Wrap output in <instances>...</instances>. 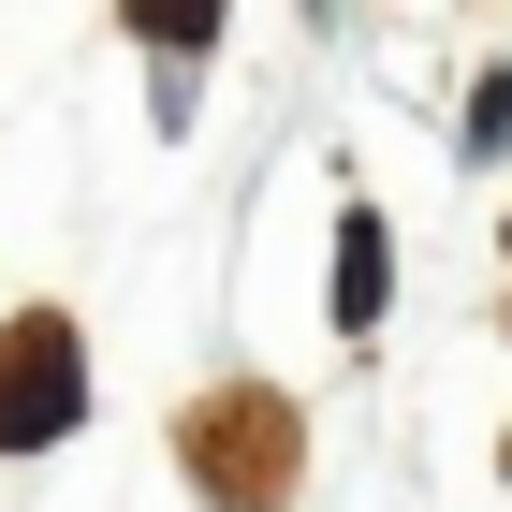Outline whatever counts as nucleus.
<instances>
[{"instance_id":"obj_1","label":"nucleus","mask_w":512,"mask_h":512,"mask_svg":"<svg viewBox=\"0 0 512 512\" xmlns=\"http://www.w3.org/2000/svg\"><path fill=\"white\" fill-rule=\"evenodd\" d=\"M74 410H88V352H74L59 308H30L15 337H0V454H44Z\"/></svg>"},{"instance_id":"obj_2","label":"nucleus","mask_w":512,"mask_h":512,"mask_svg":"<svg viewBox=\"0 0 512 512\" xmlns=\"http://www.w3.org/2000/svg\"><path fill=\"white\" fill-rule=\"evenodd\" d=\"M337 322H381V220L337 235Z\"/></svg>"},{"instance_id":"obj_3","label":"nucleus","mask_w":512,"mask_h":512,"mask_svg":"<svg viewBox=\"0 0 512 512\" xmlns=\"http://www.w3.org/2000/svg\"><path fill=\"white\" fill-rule=\"evenodd\" d=\"M132 30H147V44H205V30H220V0H132Z\"/></svg>"}]
</instances>
